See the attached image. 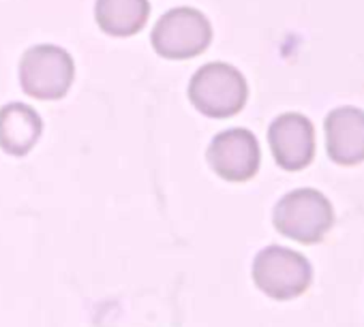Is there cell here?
Segmentation results:
<instances>
[{"label": "cell", "mask_w": 364, "mask_h": 327, "mask_svg": "<svg viewBox=\"0 0 364 327\" xmlns=\"http://www.w3.org/2000/svg\"><path fill=\"white\" fill-rule=\"evenodd\" d=\"M150 16L148 0H97L95 20L109 37L137 35Z\"/></svg>", "instance_id": "8"}, {"label": "cell", "mask_w": 364, "mask_h": 327, "mask_svg": "<svg viewBox=\"0 0 364 327\" xmlns=\"http://www.w3.org/2000/svg\"><path fill=\"white\" fill-rule=\"evenodd\" d=\"M274 225L298 242H317L330 227V208L317 193L296 191L277 206Z\"/></svg>", "instance_id": "5"}, {"label": "cell", "mask_w": 364, "mask_h": 327, "mask_svg": "<svg viewBox=\"0 0 364 327\" xmlns=\"http://www.w3.org/2000/svg\"><path fill=\"white\" fill-rule=\"evenodd\" d=\"M213 26L208 18L191 7H178L159 18L152 28V50L167 60H189L208 50Z\"/></svg>", "instance_id": "1"}, {"label": "cell", "mask_w": 364, "mask_h": 327, "mask_svg": "<svg viewBox=\"0 0 364 327\" xmlns=\"http://www.w3.org/2000/svg\"><path fill=\"white\" fill-rule=\"evenodd\" d=\"M253 280L272 299H294L309 289L311 265L302 255L294 250L268 246L255 257Z\"/></svg>", "instance_id": "4"}, {"label": "cell", "mask_w": 364, "mask_h": 327, "mask_svg": "<svg viewBox=\"0 0 364 327\" xmlns=\"http://www.w3.org/2000/svg\"><path fill=\"white\" fill-rule=\"evenodd\" d=\"M208 162L215 174L228 182L251 180L259 165V148L249 131L219 133L208 148Z\"/></svg>", "instance_id": "6"}, {"label": "cell", "mask_w": 364, "mask_h": 327, "mask_svg": "<svg viewBox=\"0 0 364 327\" xmlns=\"http://www.w3.org/2000/svg\"><path fill=\"white\" fill-rule=\"evenodd\" d=\"M43 133L41 116L26 103H9L0 109V148L11 156L28 154Z\"/></svg>", "instance_id": "7"}, {"label": "cell", "mask_w": 364, "mask_h": 327, "mask_svg": "<svg viewBox=\"0 0 364 327\" xmlns=\"http://www.w3.org/2000/svg\"><path fill=\"white\" fill-rule=\"evenodd\" d=\"M189 99L200 113L228 118L242 109L247 101V84L234 67L210 62L193 75L189 84Z\"/></svg>", "instance_id": "3"}, {"label": "cell", "mask_w": 364, "mask_h": 327, "mask_svg": "<svg viewBox=\"0 0 364 327\" xmlns=\"http://www.w3.org/2000/svg\"><path fill=\"white\" fill-rule=\"evenodd\" d=\"M75 79L71 54L58 45H35L20 60V86L39 101H58L67 96Z\"/></svg>", "instance_id": "2"}, {"label": "cell", "mask_w": 364, "mask_h": 327, "mask_svg": "<svg viewBox=\"0 0 364 327\" xmlns=\"http://www.w3.org/2000/svg\"><path fill=\"white\" fill-rule=\"evenodd\" d=\"M270 141H272V152L277 160L287 170H298L302 167L309 158V148L304 143V137L300 128L289 126V118L279 120L272 131H270Z\"/></svg>", "instance_id": "9"}]
</instances>
